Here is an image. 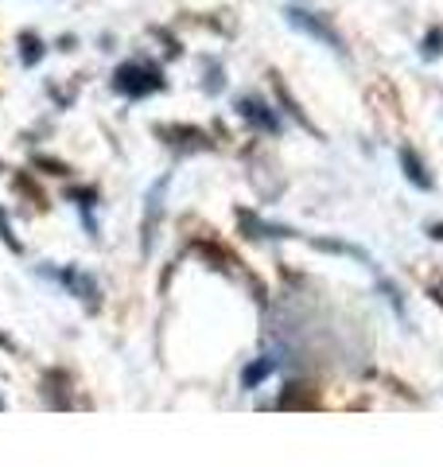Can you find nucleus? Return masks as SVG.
<instances>
[{
	"label": "nucleus",
	"mask_w": 443,
	"mask_h": 467,
	"mask_svg": "<svg viewBox=\"0 0 443 467\" xmlns=\"http://www.w3.org/2000/svg\"><path fill=\"white\" fill-rule=\"evenodd\" d=\"M113 86L129 98H144V94H156L160 86H164V78H160V70L148 67V63H125V67H117Z\"/></svg>",
	"instance_id": "obj_1"
},
{
	"label": "nucleus",
	"mask_w": 443,
	"mask_h": 467,
	"mask_svg": "<svg viewBox=\"0 0 443 467\" xmlns=\"http://www.w3.org/2000/svg\"><path fill=\"white\" fill-rule=\"evenodd\" d=\"M238 109H242L245 121H253L257 129H264V133H276V129H280L276 113H273L269 106H264L261 98H242V101H238Z\"/></svg>",
	"instance_id": "obj_2"
},
{
	"label": "nucleus",
	"mask_w": 443,
	"mask_h": 467,
	"mask_svg": "<svg viewBox=\"0 0 443 467\" xmlns=\"http://www.w3.org/2000/svg\"><path fill=\"white\" fill-rule=\"evenodd\" d=\"M164 187L168 180H160L148 195V214H144V254H152V242H156V226H160V199H164Z\"/></svg>",
	"instance_id": "obj_3"
},
{
	"label": "nucleus",
	"mask_w": 443,
	"mask_h": 467,
	"mask_svg": "<svg viewBox=\"0 0 443 467\" xmlns=\"http://www.w3.org/2000/svg\"><path fill=\"white\" fill-rule=\"evenodd\" d=\"M58 281H63L70 292H78L90 308H98V281H94V276H86L78 269H63V273H58Z\"/></svg>",
	"instance_id": "obj_4"
},
{
	"label": "nucleus",
	"mask_w": 443,
	"mask_h": 467,
	"mask_svg": "<svg viewBox=\"0 0 443 467\" xmlns=\"http://www.w3.org/2000/svg\"><path fill=\"white\" fill-rule=\"evenodd\" d=\"M288 20H292V24H300V27H307V32L319 36V39H327L331 47H338V36H335V32H327V27H323L319 20H312L307 12H288Z\"/></svg>",
	"instance_id": "obj_5"
},
{
	"label": "nucleus",
	"mask_w": 443,
	"mask_h": 467,
	"mask_svg": "<svg viewBox=\"0 0 443 467\" xmlns=\"http://www.w3.org/2000/svg\"><path fill=\"white\" fill-rule=\"evenodd\" d=\"M273 367H276V362H273V358H264V362H253V367H249V370H245V378H242V382H245V389H253L257 382H264V378H269V374H273Z\"/></svg>",
	"instance_id": "obj_6"
},
{
	"label": "nucleus",
	"mask_w": 443,
	"mask_h": 467,
	"mask_svg": "<svg viewBox=\"0 0 443 467\" xmlns=\"http://www.w3.org/2000/svg\"><path fill=\"white\" fill-rule=\"evenodd\" d=\"M401 160H405V168H408V180L412 183H417V187H432V180H428V175H424V168H420V160H417V152H401Z\"/></svg>",
	"instance_id": "obj_7"
},
{
	"label": "nucleus",
	"mask_w": 443,
	"mask_h": 467,
	"mask_svg": "<svg viewBox=\"0 0 443 467\" xmlns=\"http://www.w3.org/2000/svg\"><path fill=\"white\" fill-rule=\"evenodd\" d=\"M20 43H24V63L32 67L36 58H39V39L36 36H20Z\"/></svg>",
	"instance_id": "obj_8"
}]
</instances>
